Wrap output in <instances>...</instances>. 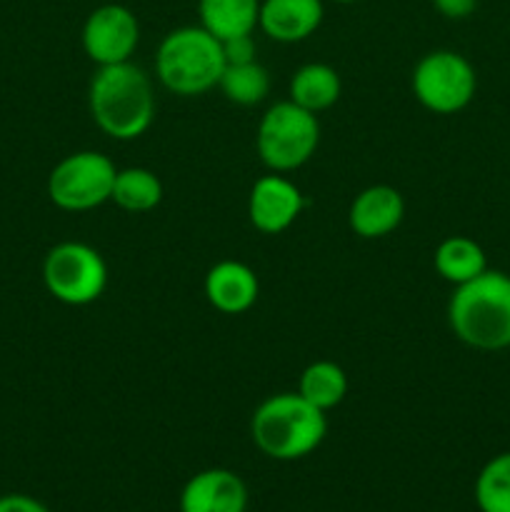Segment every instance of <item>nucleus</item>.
Listing matches in <instances>:
<instances>
[{"instance_id":"obj_16","label":"nucleus","mask_w":510,"mask_h":512,"mask_svg":"<svg viewBox=\"0 0 510 512\" xmlns=\"http://www.w3.org/2000/svg\"><path fill=\"white\" fill-rule=\"evenodd\" d=\"M200 25L218 40L253 35L258 28L260 0H198Z\"/></svg>"},{"instance_id":"obj_20","label":"nucleus","mask_w":510,"mask_h":512,"mask_svg":"<svg viewBox=\"0 0 510 512\" xmlns=\"http://www.w3.org/2000/svg\"><path fill=\"white\" fill-rule=\"evenodd\" d=\"M218 88L230 103L250 108V105H260L268 98L270 73L258 60L245 65H225Z\"/></svg>"},{"instance_id":"obj_1","label":"nucleus","mask_w":510,"mask_h":512,"mask_svg":"<svg viewBox=\"0 0 510 512\" xmlns=\"http://www.w3.org/2000/svg\"><path fill=\"white\" fill-rule=\"evenodd\" d=\"M88 108L93 123L113 140H135L150 130L155 120V93L148 73L138 65H103L88 88Z\"/></svg>"},{"instance_id":"obj_15","label":"nucleus","mask_w":510,"mask_h":512,"mask_svg":"<svg viewBox=\"0 0 510 512\" xmlns=\"http://www.w3.org/2000/svg\"><path fill=\"white\" fill-rule=\"evenodd\" d=\"M340 90H343V83H340V75L333 65L308 63L300 65L293 78H290L288 100H293L295 105L305 108L308 113L318 115L338 103Z\"/></svg>"},{"instance_id":"obj_5","label":"nucleus","mask_w":510,"mask_h":512,"mask_svg":"<svg viewBox=\"0 0 510 512\" xmlns=\"http://www.w3.org/2000/svg\"><path fill=\"white\" fill-rule=\"evenodd\" d=\"M320 143L318 115L293 100L270 105L258 123L255 150L270 173H290L308 163Z\"/></svg>"},{"instance_id":"obj_7","label":"nucleus","mask_w":510,"mask_h":512,"mask_svg":"<svg viewBox=\"0 0 510 512\" xmlns=\"http://www.w3.org/2000/svg\"><path fill=\"white\" fill-rule=\"evenodd\" d=\"M413 95L435 115H455L468 108L478 90L473 63L455 50H430L415 63Z\"/></svg>"},{"instance_id":"obj_2","label":"nucleus","mask_w":510,"mask_h":512,"mask_svg":"<svg viewBox=\"0 0 510 512\" xmlns=\"http://www.w3.org/2000/svg\"><path fill=\"white\" fill-rule=\"evenodd\" d=\"M448 323L468 348L498 353L510 348V275L485 270L450 295Z\"/></svg>"},{"instance_id":"obj_17","label":"nucleus","mask_w":510,"mask_h":512,"mask_svg":"<svg viewBox=\"0 0 510 512\" xmlns=\"http://www.w3.org/2000/svg\"><path fill=\"white\" fill-rule=\"evenodd\" d=\"M433 265L440 278L458 288V285L470 283V280L488 270V255H485L483 245L475 243L473 238L450 235L435 248Z\"/></svg>"},{"instance_id":"obj_9","label":"nucleus","mask_w":510,"mask_h":512,"mask_svg":"<svg viewBox=\"0 0 510 512\" xmlns=\"http://www.w3.org/2000/svg\"><path fill=\"white\" fill-rule=\"evenodd\" d=\"M85 55L98 68L128 63L140 43L138 15L120 3H105L85 18L80 33Z\"/></svg>"},{"instance_id":"obj_13","label":"nucleus","mask_w":510,"mask_h":512,"mask_svg":"<svg viewBox=\"0 0 510 512\" xmlns=\"http://www.w3.org/2000/svg\"><path fill=\"white\" fill-rule=\"evenodd\" d=\"M323 0H260L258 28L275 43H303L323 23Z\"/></svg>"},{"instance_id":"obj_24","label":"nucleus","mask_w":510,"mask_h":512,"mask_svg":"<svg viewBox=\"0 0 510 512\" xmlns=\"http://www.w3.org/2000/svg\"><path fill=\"white\" fill-rule=\"evenodd\" d=\"M0 512H50L40 500L23 493H10L0 498Z\"/></svg>"},{"instance_id":"obj_18","label":"nucleus","mask_w":510,"mask_h":512,"mask_svg":"<svg viewBox=\"0 0 510 512\" xmlns=\"http://www.w3.org/2000/svg\"><path fill=\"white\" fill-rule=\"evenodd\" d=\"M298 393L310 405L328 413V410L338 408L348 395V375L333 360H315L300 375Z\"/></svg>"},{"instance_id":"obj_22","label":"nucleus","mask_w":510,"mask_h":512,"mask_svg":"<svg viewBox=\"0 0 510 512\" xmlns=\"http://www.w3.org/2000/svg\"><path fill=\"white\" fill-rule=\"evenodd\" d=\"M223 43V58L225 65H245L255 63V53H258V45H255L253 35H235V38L220 40Z\"/></svg>"},{"instance_id":"obj_14","label":"nucleus","mask_w":510,"mask_h":512,"mask_svg":"<svg viewBox=\"0 0 510 512\" xmlns=\"http://www.w3.org/2000/svg\"><path fill=\"white\" fill-rule=\"evenodd\" d=\"M205 298L218 313L243 315L260 295L258 275L240 260H220L205 275Z\"/></svg>"},{"instance_id":"obj_6","label":"nucleus","mask_w":510,"mask_h":512,"mask_svg":"<svg viewBox=\"0 0 510 512\" xmlns=\"http://www.w3.org/2000/svg\"><path fill=\"white\" fill-rule=\"evenodd\" d=\"M43 283L58 303L83 308L108 288V263L93 245L65 240L45 255Z\"/></svg>"},{"instance_id":"obj_11","label":"nucleus","mask_w":510,"mask_h":512,"mask_svg":"<svg viewBox=\"0 0 510 512\" xmlns=\"http://www.w3.org/2000/svg\"><path fill=\"white\" fill-rule=\"evenodd\" d=\"M248 488L233 470L208 468L195 473L180 493V512H245Z\"/></svg>"},{"instance_id":"obj_19","label":"nucleus","mask_w":510,"mask_h":512,"mask_svg":"<svg viewBox=\"0 0 510 512\" xmlns=\"http://www.w3.org/2000/svg\"><path fill=\"white\" fill-rule=\"evenodd\" d=\"M110 200L128 213H148L163 200V183L148 168H123L115 173Z\"/></svg>"},{"instance_id":"obj_8","label":"nucleus","mask_w":510,"mask_h":512,"mask_svg":"<svg viewBox=\"0 0 510 512\" xmlns=\"http://www.w3.org/2000/svg\"><path fill=\"white\" fill-rule=\"evenodd\" d=\"M113 160L98 150L70 153L50 170L48 198L65 213H88L113 198L115 183Z\"/></svg>"},{"instance_id":"obj_23","label":"nucleus","mask_w":510,"mask_h":512,"mask_svg":"<svg viewBox=\"0 0 510 512\" xmlns=\"http://www.w3.org/2000/svg\"><path fill=\"white\" fill-rule=\"evenodd\" d=\"M430 3L448 20H465L478 8V0H430Z\"/></svg>"},{"instance_id":"obj_12","label":"nucleus","mask_w":510,"mask_h":512,"mask_svg":"<svg viewBox=\"0 0 510 512\" xmlns=\"http://www.w3.org/2000/svg\"><path fill=\"white\" fill-rule=\"evenodd\" d=\"M405 218V200L393 185H370L360 190L348 210V225L358 238L378 240L395 233Z\"/></svg>"},{"instance_id":"obj_3","label":"nucleus","mask_w":510,"mask_h":512,"mask_svg":"<svg viewBox=\"0 0 510 512\" xmlns=\"http://www.w3.org/2000/svg\"><path fill=\"white\" fill-rule=\"evenodd\" d=\"M328 418L300 393H278L265 398L250 418L255 448L273 460L308 458L323 445Z\"/></svg>"},{"instance_id":"obj_4","label":"nucleus","mask_w":510,"mask_h":512,"mask_svg":"<svg viewBox=\"0 0 510 512\" xmlns=\"http://www.w3.org/2000/svg\"><path fill=\"white\" fill-rule=\"evenodd\" d=\"M223 70V43L203 25L170 30L155 53V75L160 85L180 98H195L218 88Z\"/></svg>"},{"instance_id":"obj_21","label":"nucleus","mask_w":510,"mask_h":512,"mask_svg":"<svg viewBox=\"0 0 510 512\" xmlns=\"http://www.w3.org/2000/svg\"><path fill=\"white\" fill-rule=\"evenodd\" d=\"M473 495L480 512H510V450L480 468Z\"/></svg>"},{"instance_id":"obj_25","label":"nucleus","mask_w":510,"mask_h":512,"mask_svg":"<svg viewBox=\"0 0 510 512\" xmlns=\"http://www.w3.org/2000/svg\"><path fill=\"white\" fill-rule=\"evenodd\" d=\"M333 3H338V5H350V3H358V0H333Z\"/></svg>"},{"instance_id":"obj_10","label":"nucleus","mask_w":510,"mask_h":512,"mask_svg":"<svg viewBox=\"0 0 510 512\" xmlns=\"http://www.w3.org/2000/svg\"><path fill=\"white\" fill-rule=\"evenodd\" d=\"M303 190L285 178L283 173H270L255 180L248 195V218L255 230L265 235L285 233L305 210Z\"/></svg>"}]
</instances>
